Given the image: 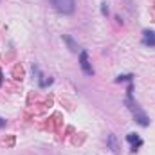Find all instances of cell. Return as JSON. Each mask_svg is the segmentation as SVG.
Here are the masks:
<instances>
[{"label": "cell", "mask_w": 155, "mask_h": 155, "mask_svg": "<svg viewBox=\"0 0 155 155\" xmlns=\"http://www.w3.org/2000/svg\"><path fill=\"white\" fill-rule=\"evenodd\" d=\"M63 40H65V41L69 43V47H71V51H74V52H76V51H78V45L74 43V40L71 38V36H63Z\"/></svg>", "instance_id": "obj_5"}, {"label": "cell", "mask_w": 155, "mask_h": 155, "mask_svg": "<svg viewBox=\"0 0 155 155\" xmlns=\"http://www.w3.org/2000/svg\"><path fill=\"white\" fill-rule=\"evenodd\" d=\"M143 43L148 45V47H155V33L150 29H144L143 31Z\"/></svg>", "instance_id": "obj_4"}, {"label": "cell", "mask_w": 155, "mask_h": 155, "mask_svg": "<svg viewBox=\"0 0 155 155\" xmlns=\"http://www.w3.org/2000/svg\"><path fill=\"white\" fill-rule=\"evenodd\" d=\"M49 2L58 13H63V15H71L76 9V2L74 0H49Z\"/></svg>", "instance_id": "obj_1"}, {"label": "cell", "mask_w": 155, "mask_h": 155, "mask_svg": "<svg viewBox=\"0 0 155 155\" xmlns=\"http://www.w3.org/2000/svg\"><path fill=\"white\" fill-rule=\"evenodd\" d=\"M108 143H110V146H112V150H114V153H117L119 150H117V144H116V137H114V135H110V137H108Z\"/></svg>", "instance_id": "obj_6"}, {"label": "cell", "mask_w": 155, "mask_h": 155, "mask_svg": "<svg viewBox=\"0 0 155 155\" xmlns=\"http://www.w3.org/2000/svg\"><path fill=\"white\" fill-rule=\"evenodd\" d=\"M79 65H81V69H83V72H85L87 76H92V74H94V69H92V65H90V61H88L87 51H81V52H79Z\"/></svg>", "instance_id": "obj_2"}, {"label": "cell", "mask_w": 155, "mask_h": 155, "mask_svg": "<svg viewBox=\"0 0 155 155\" xmlns=\"http://www.w3.org/2000/svg\"><path fill=\"white\" fill-rule=\"evenodd\" d=\"M126 141L132 144V152H135L139 146H143V139H141L137 134H128V135H126Z\"/></svg>", "instance_id": "obj_3"}, {"label": "cell", "mask_w": 155, "mask_h": 155, "mask_svg": "<svg viewBox=\"0 0 155 155\" xmlns=\"http://www.w3.org/2000/svg\"><path fill=\"white\" fill-rule=\"evenodd\" d=\"M0 126H5V121H4L2 117H0Z\"/></svg>", "instance_id": "obj_7"}, {"label": "cell", "mask_w": 155, "mask_h": 155, "mask_svg": "<svg viewBox=\"0 0 155 155\" xmlns=\"http://www.w3.org/2000/svg\"><path fill=\"white\" fill-rule=\"evenodd\" d=\"M0 83H2V72H0Z\"/></svg>", "instance_id": "obj_8"}]
</instances>
